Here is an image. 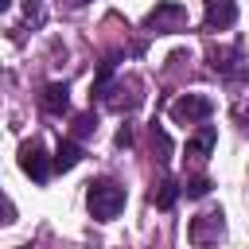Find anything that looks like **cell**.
Listing matches in <instances>:
<instances>
[{"mask_svg": "<svg viewBox=\"0 0 249 249\" xmlns=\"http://www.w3.org/2000/svg\"><path fill=\"white\" fill-rule=\"evenodd\" d=\"M86 202H89V214H93L97 222H113V218L124 210L128 195H124V187H121L117 179H93L89 191H86Z\"/></svg>", "mask_w": 249, "mask_h": 249, "instance_id": "1", "label": "cell"}, {"mask_svg": "<svg viewBox=\"0 0 249 249\" xmlns=\"http://www.w3.org/2000/svg\"><path fill=\"white\" fill-rule=\"evenodd\" d=\"M187 237H191V245H198V249L218 245V241L226 237V214H222V210H202L198 218H191Z\"/></svg>", "mask_w": 249, "mask_h": 249, "instance_id": "2", "label": "cell"}, {"mask_svg": "<svg viewBox=\"0 0 249 249\" xmlns=\"http://www.w3.org/2000/svg\"><path fill=\"white\" fill-rule=\"evenodd\" d=\"M144 27H152L156 35H171V31H183V27H187V8H183L179 0H160V4L148 12Z\"/></svg>", "mask_w": 249, "mask_h": 249, "instance_id": "3", "label": "cell"}, {"mask_svg": "<svg viewBox=\"0 0 249 249\" xmlns=\"http://www.w3.org/2000/svg\"><path fill=\"white\" fill-rule=\"evenodd\" d=\"M210 113H214V101L206 93H183V97L171 101V121L175 124H202Z\"/></svg>", "mask_w": 249, "mask_h": 249, "instance_id": "4", "label": "cell"}, {"mask_svg": "<svg viewBox=\"0 0 249 249\" xmlns=\"http://www.w3.org/2000/svg\"><path fill=\"white\" fill-rule=\"evenodd\" d=\"M19 167H23V175H31L35 183H47L54 160H47V152H43L39 140H23V144H19Z\"/></svg>", "mask_w": 249, "mask_h": 249, "instance_id": "5", "label": "cell"}, {"mask_svg": "<svg viewBox=\"0 0 249 249\" xmlns=\"http://www.w3.org/2000/svg\"><path fill=\"white\" fill-rule=\"evenodd\" d=\"M202 23H206V31H226V27H233V23H237V0H206Z\"/></svg>", "mask_w": 249, "mask_h": 249, "instance_id": "6", "label": "cell"}, {"mask_svg": "<svg viewBox=\"0 0 249 249\" xmlns=\"http://www.w3.org/2000/svg\"><path fill=\"white\" fill-rule=\"evenodd\" d=\"M210 66H214L218 74H226V78L241 74V43H233V47H214V51H210Z\"/></svg>", "mask_w": 249, "mask_h": 249, "instance_id": "7", "label": "cell"}, {"mask_svg": "<svg viewBox=\"0 0 249 249\" xmlns=\"http://www.w3.org/2000/svg\"><path fill=\"white\" fill-rule=\"evenodd\" d=\"M218 144V128L214 124H198V132L187 140V160H206Z\"/></svg>", "mask_w": 249, "mask_h": 249, "instance_id": "8", "label": "cell"}, {"mask_svg": "<svg viewBox=\"0 0 249 249\" xmlns=\"http://www.w3.org/2000/svg\"><path fill=\"white\" fill-rule=\"evenodd\" d=\"M39 105L47 109V113H66L70 109V89H66V82H51V86H43V97H39Z\"/></svg>", "mask_w": 249, "mask_h": 249, "instance_id": "9", "label": "cell"}, {"mask_svg": "<svg viewBox=\"0 0 249 249\" xmlns=\"http://www.w3.org/2000/svg\"><path fill=\"white\" fill-rule=\"evenodd\" d=\"M54 171H70V167H78V160H82V148H78V140H62L58 148H54Z\"/></svg>", "mask_w": 249, "mask_h": 249, "instance_id": "10", "label": "cell"}, {"mask_svg": "<svg viewBox=\"0 0 249 249\" xmlns=\"http://www.w3.org/2000/svg\"><path fill=\"white\" fill-rule=\"evenodd\" d=\"M179 195H183V187H175V183H171V179H160V183H156V187H152V202H156V206H160V210H171V206H175V198H179Z\"/></svg>", "mask_w": 249, "mask_h": 249, "instance_id": "11", "label": "cell"}, {"mask_svg": "<svg viewBox=\"0 0 249 249\" xmlns=\"http://www.w3.org/2000/svg\"><path fill=\"white\" fill-rule=\"evenodd\" d=\"M210 187H214V183H210L206 175H195V179H187V183H183V195H187V198H206V195H210Z\"/></svg>", "mask_w": 249, "mask_h": 249, "instance_id": "12", "label": "cell"}, {"mask_svg": "<svg viewBox=\"0 0 249 249\" xmlns=\"http://www.w3.org/2000/svg\"><path fill=\"white\" fill-rule=\"evenodd\" d=\"M23 16H27V23H35V27H39V23L47 19V12H43V4H39V0H27V8H23Z\"/></svg>", "mask_w": 249, "mask_h": 249, "instance_id": "13", "label": "cell"}, {"mask_svg": "<svg viewBox=\"0 0 249 249\" xmlns=\"http://www.w3.org/2000/svg\"><path fill=\"white\" fill-rule=\"evenodd\" d=\"M89 132H97V121H93V117H78V121H74V136L82 140V136H89Z\"/></svg>", "mask_w": 249, "mask_h": 249, "instance_id": "14", "label": "cell"}, {"mask_svg": "<svg viewBox=\"0 0 249 249\" xmlns=\"http://www.w3.org/2000/svg\"><path fill=\"white\" fill-rule=\"evenodd\" d=\"M152 144L160 148V160H167V152H171V144H167V132H163V128H156V124H152Z\"/></svg>", "mask_w": 249, "mask_h": 249, "instance_id": "15", "label": "cell"}, {"mask_svg": "<svg viewBox=\"0 0 249 249\" xmlns=\"http://www.w3.org/2000/svg\"><path fill=\"white\" fill-rule=\"evenodd\" d=\"M128 144H132V128H128V124H124V128H121V132H117V148H128Z\"/></svg>", "mask_w": 249, "mask_h": 249, "instance_id": "16", "label": "cell"}, {"mask_svg": "<svg viewBox=\"0 0 249 249\" xmlns=\"http://www.w3.org/2000/svg\"><path fill=\"white\" fill-rule=\"evenodd\" d=\"M241 128L249 132V109H241Z\"/></svg>", "mask_w": 249, "mask_h": 249, "instance_id": "17", "label": "cell"}, {"mask_svg": "<svg viewBox=\"0 0 249 249\" xmlns=\"http://www.w3.org/2000/svg\"><path fill=\"white\" fill-rule=\"evenodd\" d=\"M74 4H86V0H74Z\"/></svg>", "mask_w": 249, "mask_h": 249, "instance_id": "18", "label": "cell"}]
</instances>
